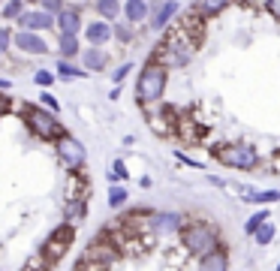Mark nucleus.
I'll return each mask as SVG.
<instances>
[{"label": "nucleus", "instance_id": "obj_18", "mask_svg": "<svg viewBox=\"0 0 280 271\" xmlns=\"http://www.w3.org/2000/svg\"><path fill=\"white\" fill-rule=\"evenodd\" d=\"M229 3H232V0H196V3H193V15L211 18V15H217V12H223Z\"/></svg>", "mask_w": 280, "mask_h": 271}, {"label": "nucleus", "instance_id": "obj_1", "mask_svg": "<svg viewBox=\"0 0 280 271\" xmlns=\"http://www.w3.org/2000/svg\"><path fill=\"white\" fill-rule=\"evenodd\" d=\"M166 82H169V69L160 61H148L142 66V72H139V79H136V103L139 105L160 103L163 94H166Z\"/></svg>", "mask_w": 280, "mask_h": 271}, {"label": "nucleus", "instance_id": "obj_8", "mask_svg": "<svg viewBox=\"0 0 280 271\" xmlns=\"http://www.w3.org/2000/svg\"><path fill=\"white\" fill-rule=\"evenodd\" d=\"M15 21H19V30H51L55 27V15H48V12H42V9H24L19 18H15Z\"/></svg>", "mask_w": 280, "mask_h": 271}, {"label": "nucleus", "instance_id": "obj_11", "mask_svg": "<svg viewBox=\"0 0 280 271\" xmlns=\"http://www.w3.org/2000/svg\"><path fill=\"white\" fill-rule=\"evenodd\" d=\"M148 223L154 232H181L184 229V217L175 211H163V214H148Z\"/></svg>", "mask_w": 280, "mask_h": 271}, {"label": "nucleus", "instance_id": "obj_4", "mask_svg": "<svg viewBox=\"0 0 280 271\" xmlns=\"http://www.w3.org/2000/svg\"><path fill=\"white\" fill-rule=\"evenodd\" d=\"M217 163H223L226 169H238V172H250V169H259V151L250 148L244 142H235V145H223V148L214 151Z\"/></svg>", "mask_w": 280, "mask_h": 271}, {"label": "nucleus", "instance_id": "obj_36", "mask_svg": "<svg viewBox=\"0 0 280 271\" xmlns=\"http://www.w3.org/2000/svg\"><path fill=\"white\" fill-rule=\"evenodd\" d=\"M27 3H40V0H27Z\"/></svg>", "mask_w": 280, "mask_h": 271}, {"label": "nucleus", "instance_id": "obj_23", "mask_svg": "<svg viewBox=\"0 0 280 271\" xmlns=\"http://www.w3.org/2000/svg\"><path fill=\"white\" fill-rule=\"evenodd\" d=\"M268 220H271V214H268L265 208H262V211H256V214L250 217V220L244 223V232H247V235H253V232H256V229H259L262 223H268Z\"/></svg>", "mask_w": 280, "mask_h": 271}, {"label": "nucleus", "instance_id": "obj_3", "mask_svg": "<svg viewBox=\"0 0 280 271\" xmlns=\"http://www.w3.org/2000/svg\"><path fill=\"white\" fill-rule=\"evenodd\" d=\"M193 51H196V42H190V36L184 30H175L160 42L154 61H160L166 69L169 66H187L190 61H193Z\"/></svg>", "mask_w": 280, "mask_h": 271}, {"label": "nucleus", "instance_id": "obj_30", "mask_svg": "<svg viewBox=\"0 0 280 271\" xmlns=\"http://www.w3.org/2000/svg\"><path fill=\"white\" fill-rule=\"evenodd\" d=\"M130 72H133V63L127 61V63H120V66L115 69V76H112V82H115V84H120V82H124V79L130 76Z\"/></svg>", "mask_w": 280, "mask_h": 271}, {"label": "nucleus", "instance_id": "obj_10", "mask_svg": "<svg viewBox=\"0 0 280 271\" xmlns=\"http://www.w3.org/2000/svg\"><path fill=\"white\" fill-rule=\"evenodd\" d=\"M55 27H58L60 33L79 36V30H81V9H79V6H63V9L55 15Z\"/></svg>", "mask_w": 280, "mask_h": 271}, {"label": "nucleus", "instance_id": "obj_34", "mask_svg": "<svg viewBox=\"0 0 280 271\" xmlns=\"http://www.w3.org/2000/svg\"><path fill=\"white\" fill-rule=\"evenodd\" d=\"M6 108H9V103L3 100V94H0V115H3V112H6Z\"/></svg>", "mask_w": 280, "mask_h": 271}, {"label": "nucleus", "instance_id": "obj_33", "mask_svg": "<svg viewBox=\"0 0 280 271\" xmlns=\"http://www.w3.org/2000/svg\"><path fill=\"white\" fill-rule=\"evenodd\" d=\"M265 9L277 18V21H280V0H265Z\"/></svg>", "mask_w": 280, "mask_h": 271}, {"label": "nucleus", "instance_id": "obj_16", "mask_svg": "<svg viewBox=\"0 0 280 271\" xmlns=\"http://www.w3.org/2000/svg\"><path fill=\"white\" fill-rule=\"evenodd\" d=\"M120 12H124L127 24H139L151 15V6H148V0H127V3L120 6Z\"/></svg>", "mask_w": 280, "mask_h": 271}, {"label": "nucleus", "instance_id": "obj_17", "mask_svg": "<svg viewBox=\"0 0 280 271\" xmlns=\"http://www.w3.org/2000/svg\"><path fill=\"white\" fill-rule=\"evenodd\" d=\"M58 51H60V61H69V58H76V54H81L79 36H73V33H58Z\"/></svg>", "mask_w": 280, "mask_h": 271}, {"label": "nucleus", "instance_id": "obj_2", "mask_svg": "<svg viewBox=\"0 0 280 271\" xmlns=\"http://www.w3.org/2000/svg\"><path fill=\"white\" fill-rule=\"evenodd\" d=\"M181 244H184L187 253H193V256H205V253H211L214 247H220V232L208 220H193L181 229Z\"/></svg>", "mask_w": 280, "mask_h": 271}, {"label": "nucleus", "instance_id": "obj_22", "mask_svg": "<svg viewBox=\"0 0 280 271\" xmlns=\"http://www.w3.org/2000/svg\"><path fill=\"white\" fill-rule=\"evenodd\" d=\"M21 12H24V0H6L3 9H0V15L9 18V21H15V18H19Z\"/></svg>", "mask_w": 280, "mask_h": 271}, {"label": "nucleus", "instance_id": "obj_12", "mask_svg": "<svg viewBox=\"0 0 280 271\" xmlns=\"http://www.w3.org/2000/svg\"><path fill=\"white\" fill-rule=\"evenodd\" d=\"M178 15V0H166V3L151 6V27L154 30H166V24Z\"/></svg>", "mask_w": 280, "mask_h": 271}, {"label": "nucleus", "instance_id": "obj_9", "mask_svg": "<svg viewBox=\"0 0 280 271\" xmlns=\"http://www.w3.org/2000/svg\"><path fill=\"white\" fill-rule=\"evenodd\" d=\"M12 45H19L24 54H48V45L40 33L33 30H15L12 33Z\"/></svg>", "mask_w": 280, "mask_h": 271}, {"label": "nucleus", "instance_id": "obj_26", "mask_svg": "<svg viewBox=\"0 0 280 271\" xmlns=\"http://www.w3.org/2000/svg\"><path fill=\"white\" fill-rule=\"evenodd\" d=\"M33 82H37L40 87H51L58 79H55V72H48V69H37V76H33Z\"/></svg>", "mask_w": 280, "mask_h": 271}, {"label": "nucleus", "instance_id": "obj_21", "mask_svg": "<svg viewBox=\"0 0 280 271\" xmlns=\"http://www.w3.org/2000/svg\"><path fill=\"white\" fill-rule=\"evenodd\" d=\"M253 238H256L259 247H268V244L274 241V223H262V226L253 232Z\"/></svg>", "mask_w": 280, "mask_h": 271}, {"label": "nucleus", "instance_id": "obj_13", "mask_svg": "<svg viewBox=\"0 0 280 271\" xmlns=\"http://www.w3.org/2000/svg\"><path fill=\"white\" fill-rule=\"evenodd\" d=\"M106 66H109V54L102 51V48L91 45V48L81 51V69H84V72H102Z\"/></svg>", "mask_w": 280, "mask_h": 271}, {"label": "nucleus", "instance_id": "obj_6", "mask_svg": "<svg viewBox=\"0 0 280 271\" xmlns=\"http://www.w3.org/2000/svg\"><path fill=\"white\" fill-rule=\"evenodd\" d=\"M55 151H58V157H60V163L66 169H81L84 166V160H87V151H84V145L76 139V136H69V133H60L58 139H55Z\"/></svg>", "mask_w": 280, "mask_h": 271}, {"label": "nucleus", "instance_id": "obj_25", "mask_svg": "<svg viewBox=\"0 0 280 271\" xmlns=\"http://www.w3.org/2000/svg\"><path fill=\"white\" fill-rule=\"evenodd\" d=\"M127 199H130V193H127L124 187H112V190H109V205H112V208H124Z\"/></svg>", "mask_w": 280, "mask_h": 271}, {"label": "nucleus", "instance_id": "obj_35", "mask_svg": "<svg viewBox=\"0 0 280 271\" xmlns=\"http://www.w3.org/2000/svg\"><path fill=\"white\" fill-rule=\"evenodd\" d=\"M0 87H12V79H0Z\"/></svg>", "mask_w": 280, "mask_h": 271}, {"label": "nucleus", "instance_id": "obj_7", "mask_svg": "<svg viewBox=\"0 0 280 271\" xmlns=\"http://www.w3.org/2000/svg\"><path fill=\"white\" fill-rule=\"evenodd\" d=\"M73 238H76V232H73V226L69 223H63V226H58L55 232L48 235V241L42 244V256H45V262H51L55 265L63 253L69 250V244H73Z\"/></svg>", "mask_w": 280, "mask_h": 271}, {"label": "nucleus", "instance_id": "obj_14", "mask_svg": "<svg viewBox=\"0 0 280 271\" xmlns=\"http://www.w3.org/2000/svg\"><path fill=\"white\" fill-rule=\"evenodd\" d=\"M199 271H229V253L223 247H214L211 253L199 256Z\"/></svg>", "mask_w": 280, "mask_h": 271}, {"label": "nucleus", "instance_id": "obj_15", "mask_svg": "<svg viewBox=\"0 0 280 271\" xmlns=\"http://www.w3.org/2000/svg\"><path fill=\"white\" fill-rule=\"evenodd\" d=\"M84 40L91 42V45H97V48H102V45L112 40V24L102 21V18H100V21H94V24H87L84 27Z\"/></svg>", "mask_w": 280, "mask_h": 271}, {"label": "nucleus", "instance_id": "obj_37", "mask_svg": "<svg viewBox=\"0 0 280 271\" xmlns=\"http://www.w3.org/2000/svg\"><path fill=\"white\" fill-rule=\"evenodd\" d=\"M277 271H280V265H277Z\"/></svg>", "mask_w": 280, "mask_h": 271}, {"label": "nucleus", "instance_id": "obj_20", "mask_svg": "<svg viewBox=\"0 0 280 271\" xmlns=\"http://www.w3.org/2000/svg\"><path fill=\"white\" fill-rule=\"evenodd\" d=\"M244 202H253V205H271V202H280V190H250Z\"/></svg>", "mask_w": 280, "mask_h": 271}, {"label": "nucleus", "instance_id": "obj_28", "mask_svg": "<svg viewBox=\"0 0 280 271\" xmlns=\"http://www.w3.org/2000/svg\"><path fill=\"white\" fill-rule=\"evenodd\" d=\"M40 6H42V12H48V15H58L66 3H63V0H40Z\"/></svg>", "mask_w": 280, "mask_h": 271}, {"label": "nucleus", "instance_id": "obj_24", "mask_svg": "<svg viewBox=\"0 0 280 271\" xmlns=\"http://www.w3.org/2000/svg\"><path fill=\"white\" fill-rule=\"evenodd\" d=\"M58 76H63V79H84V69L73 66L69 61H58Z\"/></svg>", "mask_w": 280, "mask_h": 271}, {"label": "nucleus", "instance_id": "obj_19", "mask_svg": "<svg viewBox=\"0 0 280 271\" xmlns=\"http://www.w3.org/2000/svg\"><path fill=\"white\" fill-rule=\"evenodd\" d=\"M94 9L100 12L102 21H115V18L120 15V3H118V0H94Z\"/></svg>", "mask_w": 280, "mask_h": 271}, {"label": "nucleus", "instance_id": "obj_5", "mask_svg": "<svg viewBox=\"0 0 280 271\" xmlns=\"http://www.w3.org/2000/svg\"><path fill=\"white\" fill-rule=\"evenodd\" d=\"M21 118H24V126L33 133V136H40V139H51L55 142L63 130H60V124H58V118L48 112V108H42V105H27L24 112H21Z\"/></svg>", "mask_w": 280, "mask_h": 271}, {"label": "nucleus", "instance_id": "obj_32", "mask_svg": "<svg viewBox=\"0 0 280 271\" xmlns=\"http://www.w3.org/2000/svg\"><path fill=\"white\" fill-rule=\"evenodd\" d=\"M40 103H45V108H48L51 115H55V108H58V112H60V103H58L55 97H51V94H42V97H40Z\"/></svg>", "mask_w": 280, "mask_h": 271}, {"label": "nucleus", "instance_id": "obj_27", "mask_svg": "<svg viewBox=\"0 0 280 271\" xmlns=\"http://www.w3.org/2000/svg\"><path fill=\"white\" fill-rule=\"evenodd\" d=\"M124 178H130V175H127V166H124V160H115L109 181H112V184H118V181H124Z\"/></svg>", "mask_w": 280, "mask_h": 271}, {"label": "nucleus", "instance_id": "obj_38", "mask_svg": "<svg viewBox=\"0 0 280 271\" xmlns=\"http://www.w3.org/2000/svg\"><path fill=\"white\" fill-rule=\"evenodd\" d=\"M76 271H81V268H76Z\"/></svg>", "mask_w": 280, "mask_h": 271}, {"label": "nucleus", "instance_id": "obj_29", "mask_svg": "<svg viewBox=\"0 0 280 271\" xmlns=\"http://www.w3.org/2000/svg\"><path fill=\"white\" fill-rule=\"evenodd\" d=\"M112 36H115V40H120V42H130L133 40V30H130V24H118V27H112Z\"/></svg>", "mask_w": 280, "mask_h": 271}, {"label": "nucleus", "instance_id": "obj_31", "mask_svg": "<svg viewBox=\"0 0 280 271\" xmlns=\"http://www.w3.org/2000/svg\"><path fill=\"white\" fill-rule=\"evenodd\" d=\"M12 45V30L9 27H0V54H6Z\"/></svg>", "mask_w": 280, "mask_h": 271}]
</instances>
